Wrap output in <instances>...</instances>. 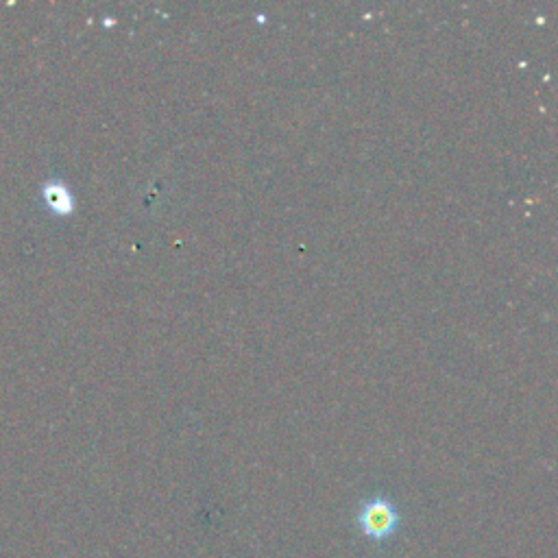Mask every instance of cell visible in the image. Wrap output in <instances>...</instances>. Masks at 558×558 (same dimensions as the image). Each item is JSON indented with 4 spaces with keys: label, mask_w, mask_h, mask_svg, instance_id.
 <instances>
[{
    "label": "cell",
    "mask_w": 558,
    "mask_h": 558,
    "mask_svg": "<svg viewBox=\"0 0 558 558\" xmlns=\"http://www.w3.org/2000/svg\"><path fill=\"white\" fill-rule=\"evenodd\" d=\"M42 203L48 208V212L55 216H70L75 212V194L70 192L68 184L59 177H48L42 184Z\"/></svg>",
    "instance_id": "2"
},
{
    "label": "cell",
    "mask_w": 558,
    "mask_h": 558,
    "mask_svg": "<svg viewBox=\"0 0 558 558\" xmlns=\"http://www.w3.org/2000/svg\"><path fill=\"white\" fill-rule=\"evenodd\" d=\"M356 519L362 535L371 541H386L388 537H393L399 528V521H402L395 504L384 495H375L362 502Z\"/></svg>",
    "instance_id": "1"
}]
</instances>
